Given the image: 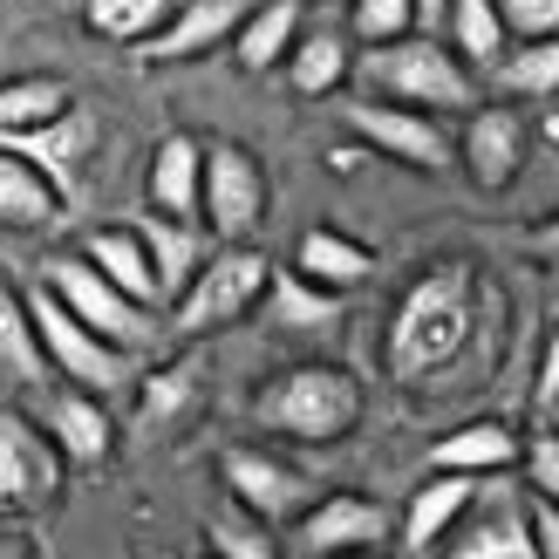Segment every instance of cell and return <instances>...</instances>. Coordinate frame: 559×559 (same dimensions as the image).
Returning a JSON list of instances; mask_svg holds the SVG:
<instances>
[{
  "label": "cell",
  "mask_w": 559,
  "mask_h": 559,
  "mask_svg": "<svg viewBox=\"0 0 559 559\" xmlns=\"http://www.w3.org/2000/svg\"><path fill=\"white\" fill-rule=\"evenodd\" d=\"M246 8H253V0H185V8H171L136 41V62L171 69V62H199L212 48H233V27L246 21Z\"/></svg>",
  "instance_id": "7c38bea8"
},
{
  "label": "cell",
  "mask_w": 559,
  "mask_h": 559,
  "mask_svg": "<svg viewBox=\"0 0 559 559\" xmlns=\"http://www.w3.org/2000/svg\"><path fill=\"white\" fill-rule=\"evenodd\" d=\"M48 218H62V185L41 164H27L21 151L0 144V226L8 233H35Z\"/></svg>",
  "instance_id": "44dd1931"
},
{
  "label": "cell",
  "mask_w": 559,
  "mask_h": 559,
  "mask_svg": "<svg viewBox=\"0 0 559 559\" xmlns=\"http://www.w3.org/2000/svg\"><path fill=\"white\" fill-rule=\"evenodd\" d=\"M519 451H525V437L506 424V416H471V424L457 430H443L430 443V471H457V478H512L519 471Z\"/></svg>",
  "instance_id": "9a60e30c"
},
{
  "label": "cell",
  "mask_w": 559,
  "mask_h": 559,
  "mask_svg": "<svg viewBox=\"0 0 559 559\" xmlns=\"http://www.w3.org/2000/svg\"><path fill=\"white\" fill-rule=\"evenodd\" d=\"M437 27H443V41L457 48V62H464V69H491L498 55L512 48L506 14H498V0H451Z\"/></svg>",
  "instance_id": "4316f807"
},
{
  "label": "cell",
  "mask_w": 559,
  "mask_h": 559,
  "mask_svg": "<svg viewBox=\"0 0 559 559\" xmlns=\"http://www.w3.org/2000/svg\"><path fill=\"white\" fill-rule=\"evenodd\" d=\"M62 451L21 409H0V519H27L62 498Z\"/></svg>",
  "instance_id": "9c48e42d"
},
{
  "label": "cell",
  "mask_w": 559,
  "mask_h": 559,
  "mask_svg": "<svg viewBox=\"0 0 559 559\" xmlns=\"http://www.w3.org/2000/svg\"><path fill=\"white\" fill-rule=\"evenodd\" d=\"M218 478H226L233 506L253 512V519H266L273 533H280V525H294L321 498V485L307 478V471H294L287 457H273V451H253V443H239V451L218 457Z\"/></svg>",
  "instance_id": "30bf717a"
},
{
  "label": "cell",
  "mask_w": 559,
  "mask_h": 559,
  "mask_svg": "<svg viewBox=\"0 0 559 559\" xmlns=\"http://www.w3.org/2000/svg\"><path fill=\"white\" fill-rule=\"evenodd\" d=\"M205 539H212V559H280L273 525H266V519H253V512H239L233 498L205 519Z\"/></svg>",
  "instance_id": "1f68e13d"
},
{
  "label": "cell",
  "mask_w": 559,
  "mask_h": 559,
  "mask_svg": "<svg viewBox=\"0 0 559 559\" xmlns=\"http://www.w3.org/2000/svg\"><path fill=\"white\" fill-rule=\"evenodd\" d=\"M533 403H539V409H552V403H559V314H552L546 348H539V382H533Z\"/></svg>",
  "instance_id": "74e56055"
},
{
  "label": "cell",
  "mask_w": 559,
  "mask_h": 559,
  "mask_svg": "<svg viewBox=\"0 0 559 559\" xmlns=\"http://www.w3.org/2000/svg\"><path fill=\"white\" fill-rule=\"evenodd\" d=\"M69 109H82V103H75V90L62 75H14V82H0V144L62 123Z\"/></svg>",
  "instance_id": "603a6c76"
},
{
  "label": "cell",
  "mask_w": 559,
  "mask_h": 559,
  "mask_svg": "<svg viewBox=\"0 0 559 559\" xmlns=\"http://www.w3.org/2000/svg\"><path fill=\"white\" fill-rule=\"evenodd\" d=\"M533 253H539V260H546V266L559 273V218H546V226L533 233Z\"/></svg>",
  "instance_id": "f35d334b"
},
{
  "label": "cell",
  "mask_w": 559,
  "mask_h": 559,
  "mask_svg": "<svg viewBox=\"0 0 559 559\" xmlns=\"http://www.w3.org/2000/svg\"><path fill=\"white\" fill-rule=\"evenodd\" d=\"M260 300H266V321H280V328H321V321L342 314V294H328V287H314V280H300L294 266H273Z\"/></svg>",
  "instance_id": "f1b7e54d"
},
{
  "label": "cell",
  "mask_w": 559,
  "mask_h": 559,
  "mask_svg": "<svg viewBox=\"0 0 559 559\" xmlns=\"http://www.w3.org/2000/svg\"><path fill=\"white\" fill-rule=\"evenodd\" d=\"M519 478H525V498H546V506H559V430H539V437L519 451Z\"/></svg>",
  "instance_id": "e575fe53"
},
{
  "label": "cell",
  "mask_w": 559,
  "mask_h": 559,
  "mask_svg": "<svg viewBox=\"0 0 559 559\" xmlns=\"http://www.w3.org/2000/svg\"><path fill=\"white\" fill-rule=\"evenodd\" d=\"M300 280H314V287H328V294H355L361 280L376 273V253L361 239H348V233H334V226H307L300 233V246H294V260H287Z\"/></svg>",
  "instance_id": "d6986e66"
},
{
  "label": "cell",
  "mask_w": 559,
  "mask_h": 559,
  "mask_svg": "<svg viewBox=\"0 0 559 559\" xmlns=\"http://www.w3.org/2000/svg\"><path fill=\"white\" fill-rule=\"evenodd\" d=\"M478 506V478H457V471H430L424 485H416L409 512L396 519V546L403 552H437L451 539V525Z\"/></svg>",
  "instance_id": "e0dca14e"
},
{
  "label": "cell",
  "mask_w": 559,
  "mask_h": 559,
  "mask_svg": "<svg viewBox=\"0 0 559 559\" xmlns=\"http://www.w3.org/2000/svg\"><path fill=\"white\" fill-rule=\"evenodd\" d=\"M171 8H178V0H82V21H90V35L136 48Z\"/></svg>",
  "instance_id": "d6a6232c"
},
{
  "label": "cell",
  "mask_w": 559,
  "mask_h": 559,
  "mask_svg": "<svg viewBox=\"0 0 559 559\" xmlns=\"http://www.w3.org/2000/svg\"><path fill=\"white\" fill-rule=\"evenodd\" d=\"M552 416H559V403H552Z\"/></svg>",
  "instance_id": "7bdbcfd3"
},
{
  "label": "cell",
  "mask_w": 559,
  "mask_h": 559,
  "mask_svg": "<svg viewBox=\"0 0 559 559\" xmlns=\"http://www.w3.org/2000/svg\"><path fill=\"white\" fill-rule=\"evenodd\" d=\"M361 559H382V552H361Z\"/></svg>",
  "instance_id": "b9f144b4"
},
{
  "label": "cell",
  "mask_w": 559,
  "mask_h": 559,
  "mask_svg": "<svg viewBox=\"0 0 559 559\" xmlns=\"http://www.w3.org/2000/svg\"><path fill=\"white\" fill-rule=\"evenodd\" d=\"M300 27H307L300 0H253V8H246V21L233 27V62H239L246 75H273V69L294 55Z\"/></svg>",
  "instance_id": "ac0fdd59"
},
{
  "label": "cell",
  "mask_w": 559,
  "mask_h": 559,
  "mask_svg": "<svg viewBox=\"0 0 559 559\" xmlns=\"http://www.w3.org/2000/svg\"><path fill=\"white\" fill-rule=\"evenodd\" d=\"M437 552H443V559H533V533H525V512L491 506L485 519L464 512Z\"/></svg>",
  "instance_id": "cb8c5ba5"
},
{
  "label": "cell",
  "mask_w": 559,
  "mask_h": 559,
  "mask_svg": "<svg viewBox=\"0 0 559 559\" xmlns=\"http://www.w3.org/2000/svg\"><path fill=\"white\" fill-rule=\"evenodd\" d=\"M199 559H212V552H199Z\"/></svg>",
  "instance_id": "ee69618b"
},
{
  "label": "cell",
  "mask_w": 559,
  "mask_h": 559,
  "mask_svg": "<svg viewBox=\"0 0 559 559\" xmlns=\"http://www.w3.org/2000/svg\"><path fill=\"white\" fill-rule=\"evenodd\" d=\"M457 164L478 191H512L525 171V117L506 103H485V109H464V130H457Z\"/></svg>",
  "instance_id": "4fadbf2b"
},
{
  "label": "cell",
  "mask_w": 559,
  "mask_h": 559,
  "mask_svg": "<svg viewBox=\"0 0 559 559\" xmlns=\"http://www.w3.org/2000/svg\"><path fill=\"white\" fill-rule=\"evenodd\" d=\"M199 185H205V136H191V130L157 136L151 171H144V199H151V212H157V218H185V226H199Z\"/></svg>",
  "instance_id": "2e32d148"
},
{
  "label": "cell",
  "mask_w": 559,
  "mask_h": 559,
  "mask_svg": "<svg viewBox=\"0 0 559 559\" xmlns=\"http://www.w3.org/2000/svg\"><path fill=\"white\" fill-rule=\"evenodd\" d=\"M35 424L48 430V443L62 451V464H103L117 451V416H109V396H90V389H48V403Z\"/></svg>",
  "instance_id": "5bb4252c"
},
{
  "label": "cell",
  "mask_w": 559,
  "mask_h": 559,
  "mask_svg": "<svg viewBox=\"0 0 559 559\" xmlns=\"http://www.w3.org/2000/svg\"><path fill=\"white\" fill-rule=\"evenodd\" d=\"M355 82H361V96L403 103V109H430V117H464V109H478V69H464L457 48L437 41L430 27L369 48L355 62Z\"/></svg>",
  "instance_id": "7a4b0ae2"
},
{
  "label": "cell",
  "mask_w": 559,
  "mask_h": 559,
  "mask_svg": "<svg viewBox=\"0 0 559 559\" xmlns=\"http://www.w3.org/2000/svg\"><path fill=\"white\" fill-rule=\"evenodd\" d=\"M498 334H506V300L478 273V260H437L430 273L409 280L389 314L382 369L416 403L457 396L491 369Z\"/></svg>",
  "instance_id": "6da1fadb"
},
{
  "label": "cell",
  "mask_w": 559,
  "mask_h": 559,
  "mask_svg": "<svg viewBox=\"0 0 559 559\" xmlns=\"http://www.w3.org/2000/svg\"><path fill=\"white\" fill-rule=\"evenodd\" d=\"M416 0H348V41L361 48H382L396 35H416Z\"/></svg>",
  "instance_id": "836d02e7"
},
{
  "label": "cell",
  "mask_w": 559,
  "mask_h": 559,
  "mask_svg": "<svg viewBox=\"0 0 559 559\" xmlns=\"http://www.w3.org/2000/svg\"><path fill=\"white\" fill-rule=\"evenodd\" d=\"M280 69H287V82L300 96H334L355 82V48H348L342 27H300V41Z\"/></svg>",
  "instance_id": "7402d4cb"
},
{
  "label": "cell",
  "mask_w": 559,
  "mask_h": 559,
  "mask_svg": "<svg viewBox=\"0 0 559 559\" xmlns=\"http://www.w3.org/2000/svg\"><path fill=\"white\" fill-rule=\"evenodd\" d=\"M75 253L90 260L109 287H123L130 300L157 307V273H151V253H144V233H136V226H96V233H82Z\"/></svg>",
  "instance_id": "ffe728a7"
},
{
  "label": "cell",
  "mask_w": 559,
  "mask_h": 559,
  "mask_svg": "<svg viewBox=\"0 0 559 559\" xmlns=\"http://www.w3.org/2000/svg\"><path fill=\"white\" fill-rule=\"evenodd\" d=\"M41 287L69 307L75 321H90L103 342H117V348H130V355H144L151 348V334H157V307H144V300H130L123 287H109V280L82 260V253H55L48 260V273H41Z\"/></svg>",
  "instance_id": "52a82bcc"
},
{
  "label": "cell",
  "mask_w": 559,
  "mask_h": 559,
  "mask_svg": "<svg viewBox=\"0 0 559 559\" xmlns=\"http://www.w3.org/2000/svg\"><path fill=\"white\" fill-rule=\"evenodd\" d=\"M144 253H151V273H157V307H171L178 300V287L191 273H199V260H205V246H199V226H185V218H144Z\"/></svg>",
  "instance_id": "484cf974"
},
{
  "label": "cell",
  "mask_w": 559,
  "mask_h": 559,
  "mask_svg": "<svg viewBox=\"0 0 559 559\" xmlns=\"http://www.w3.org/2000/svg\"><path fill=\"white\" fill-rule=\"evenodd\" d=\"M273 185L260 171V157L246 144H205V185H199V226L218 246H246L266 226Z\"/></svg>",
  "instance_id": "8992f818"
},
{
  "label": "cell",
  "mask_w": 559,
  "mask_h": 559,
  "mask_svg": "<svg viewBox=\"0 0 559 559\" xmlns=\"http://www.w3.org/2000/svg\"><path fill=\"white\" fill-rule=\"evenodd\" d=\"M361 409H369V389H361L355 369H342V361H294L253 396V424L273 437H294V443H342L361 424Z\"/></svg>",
  "instance_id": "3957f363"
},
{
  "label": "cell",
  "mask_w": 559,
  "mask_h": 559,
  "mask_svg": "<svg viewBox=\"0 0 559 559\" xmlns=\"http://www.w3.org/2000/svg\"><path fill=\"white\" fill-rule=\"evenodd\" d=\"M27 307H35L41 361H48V376H55V382H75V389H90V396H117V389L130 382L136 355H130V348H117V342H103L90 321H75V314H69V307L55 300L48 287L27 294Z\"/></svg>",
  "instance_id": "5b68a950"
},
{
  "label": "cell",
  "mask_w": 559,
  "mask_h": 559,
  "mask_svg": "<svg viewBox=\"0 0 559 559\" xmlns=\"http://www.w3.org/2000/svg\"><path fill=\"white\" fill-rule=\"evenodd\" d=\"M266 273H273V260L253 239L246 246H212L199 260V273H191L178 287V300H171V328L178 334H212V328L246 321L260 307V294H266Z\"/></svg>",
  "instance_id": "277c9868"
},
{
  "label": "cell",
  "mask_w": 559,
  "mask_h": 559,
  "mask_svg": "<svg viewBox=\"0 0 559 559\" xmlns=\"http://www.w3.org/2000/svg\"><path fill=\"white\" fill-rule=\"evenodd\" d=\"M491 75H498V90L519 96V103H559V35H546V41H512L491 62Z\"/></svg>",
  "instance_id": "83f0119b"
},
{
  "label": "cell",
  "mask_w": 559,
  "mask_h": 559,
  "mask_svg": "<svg viewBox=\"0 0 559 559\" xmlns=\"http://www.w3.org/2000/svg\"><path fill=\"white\" fill-rule=\"evenodd\" d=\"M294 539L314 559H361V552H389L396 546V519L361 491H328L294 519Z\"/></svg>",
  "instance_id": "8fae6325"
},
{
  "label": "cell",
  "mask_w": 559,
  "mask_h": 559,
  "mask_svg": "<svg viewBox=\"0 0 559 559\" xmlns=\"http://www.w3.org/2000/svg\"><path fill=\"white\" fill-rule=\"evenodd\" d=\"M191 396H199V361H191V355H178V361H164V369H151L144 389H136V430H171Z\"/></svg>",
  "instance_id": "f546056e"
},
{
  "label": "cell",
  "mask_w": 559,
  "mask_h": 559,
  "mask_svg": "<svg viewBox=\"0 0 559 559\" xmlns=\"http://www.w3.org/2000/svg\"><path fill=\"white\" fill-rule=\"evenodd\" d=\"M525 533H533V559H559V506L525 498Z\"/></svg>",
  "instance_id": "8d00e7d4"
},
{
  "label": "cell",
  "mask_w": 559,
  "mask_h": 559,
  "mask_svg": "<svg viewBox=\"0 0 559 559\" xmlns=\"http://www.w3.org/2000/svg\"><path fill=\"white\" fill-rule=\"evenodd\" d=\"M321 8H348V0H321Z\"/></svg>",
  "instance_id": "60d3db41"
},
{
  "label": "cell",
  "mask_w": 559,
  "mask_h": 559,
  "mask_svg": "<svg viewBox=\"0 0 559 559\" xmlns=\"http://www.w3.org/2000/svg\"><path fill=\"white\" fill-rule=\"evenodd\" d=\"M0 559H35V546L14 539V533H0Z\"/></svg>",
  "instance_id": "ab89813d"
},
{
  "label": "cell",
  "mask_w": 559,
  "mask_h": 559,
  "mask_svg": "<svg viewBox=\"0 0 559 559\" xmlns=\"http://www.w3.org/2000/svg\"><path fill=\"white\" fill-rule=\"evenodd\" d=\"M0 376L21 382V389H41L48 382V361H41V334H35V307L14 280H0Z\"/></svg>",
  "instance_id": "d4e9b609"
},
{
  "label": "cell",
  "mask_w": 559,
  "mask_h": 559,
  "mask_svg": "<svg viewBox=\"0 0 559 559\" xmlns=\"http://www.w3.org/2000/svg\"><path fill=\"white\" fill-rule=\"evenodd\" d=\"M342 123L355 144H369L376 157L403 164V171H443V164H457V136L443 130V117L430 109H403V103H348Z\"/></svg>",
  "instance_id": "ba28073f"
},
{
  "label": "cell",
  "mask_w": 559,
  "mask_h": 559,
  "mask_svg": "<svg viewBox=\"0 0 559 559\" xmlns=\"http://www.w3.org/2000/svg\"><path fill=\"white\" fill-rule=\"evenodd\" d=\"M82 144H90V123H82V109H69L62 123H48V130H27V136H14L8 151H21L27 164H41V171L69 191V178H75V157H82Z\"/></svg>",
  "instance_id": "4dcf8cb0"
},
{
  "label": "cell",
  "mask_w": 559,
  "mask_h": 559,
  "mask_svg": "<svg viewBox=\"0 0 559 559\" xmlns=\"http://www.w3.org/2000/svg\"><path fill=\"white\" fill-rule=\"evenodd\" d=\"M498 14H506V35L512 41H546V35H559V0H498Z\"/></svg>",
  "instance_id": "d590c367"
}]
</instances>
